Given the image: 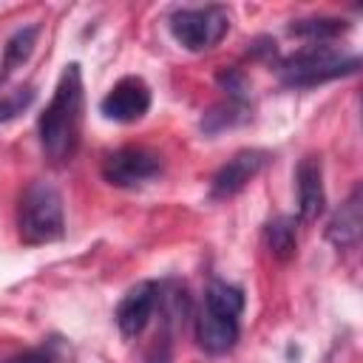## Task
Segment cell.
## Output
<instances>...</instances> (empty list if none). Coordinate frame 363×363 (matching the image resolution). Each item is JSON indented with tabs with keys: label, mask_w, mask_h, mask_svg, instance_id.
Returning <instances> with one entry per match:
<instances>
[{
	"label": "cell",
	"mask_w": 363,
	"mask_h": 363,
	"mask_svg": "<svg viewBox=\"0 0 363 363\" xmlns=\"http://www.w3.org/2000/svg\"><path fill=\"white\" fill-rule=\"evenodd\" d=\"M17 230L26 244H48L62 235L65 230L62 199L51 184L34 182L26 187V193L20 196Z\"/></svg>",
	"instance_id": "cell-2"
},
{
	"label": "cell",
	"mask_w": 363,
	"mask_h": 363,
	"mask_svg": "<svg viewBox=\"0 0 363 363\" xmlns=\"http://www.w3.org/2000/svg\"><path fill=\"white\" fill-rule=\"evenodd\" d=\"M196 340L210 354L230 352L235 346V340H238V318L218 315V312L204 306L201 315L196 318Z\"/></svg>",
	"instance_id": "cell-10"
},
{
	"label": "cell",
	"mask_w": 363,
	"mask_h": 363,
	"mask_svg": "<svg viewBox=\"0 0 363 363\" xmlns=\"http://www.w3.org/2000/svg\"><path fill=\"white\" fill-rule=\"evenodd\" d=\"M360 60L357 57H340L332 45H306L301 51H295L292 57H286L281 62V77L286 85H318V82H326V79H335V77H343V74H352L357 71Z\"/></svg>",
	"instance_id": "cell-3"
},
{
	"label": "cell",
	"mask_w": 363,
	"mask_h": 363,
	"mask_svg": "<svg viewBox=\"0 0 363 363\" xmlns=\"http://www.w3.org/2000/svg\"><path fill=\"white\" fill-rule=\"evenodd\" d=\"M204 306L218 312V315H230V318H238V312L244 309V292L233 284H224V281H210L207 292H204Z\"/></svg>",
	"instance_id": "cell-14"
},
{
	"label": "cell",
	"mask_w": 363,
	"mask_h": 363,
	"mask_svg": "<svg viewBox=\"0 0 363 363\" xmlns=\"http://www.w3.org/2000/svg\"><path fill=\"white\" fill-rule=\"evenodd\" d=\"M298 216L301 221H315L323 213L326 193H323V167L318 156H303L298 164Z\"/></svg>",
	"instance_id": "cell-9"
},
{
	"label": "cell",
	"mask_w": 363,
	"mask_h": 363,
	"mask_svg": "<svg viewBox=\"0 0 363 363\" xmlns=\"http://www.w3.org/2000/svg\"><path fill=\"white\" fill-rule=\"evenodd\" d=\"M343 31H349V23L346 20H337V17H309V20H295L289 26V34L303 37V40H312V43L335 40Z\"/></svg>",
	"instance_id": "cell-13"
},
{
	"label": "cell",
	"mask_w": 363,
	"mask_h": 363,
	"mask_svg": "<svg viewBox=\"0 0 363 363\" xmlns=\"http://www.w3.org/2000/svg\"><path fill=\"white\" fill-rule=\"evenodd\" d=\"M34 43H37V26L17 28V31L9 37L6 48H3V71L9 74V71H14L17 65H23V62L31 57Z\"/></svg>",
	"instance_id": "cell-16"
},
{
	"label": "cell",
	"mask_w": 363,
	"mask_h": 363,
	"mask_svg": "<svg viewBox=\"0 0 363 363\" xmlns=\"http://www.w3.org/2000/svg\"><path fill=\"white\" fill-rule=\"evenodd\" d=\"M159 303V286L153 281H142L133 289L125 292V298L116 306V326L125 337H136L145 332L153 309Z\"/></svg>",
	"instance_id": "cell-8"
},
{
	"label": "cell",
	"mask_w": 363,
	"mask_h": 363,
	"mask_svg": "<svg viewBox=\"0 0 363 363\" xmlns=\"http://www.w3.org/2000/svg\"><path fill=\"white\" fill-rule=\"evenodd\" d=\"M244 119H247V105L238 102V99H227V102H221V105H213V108L204 113L201 130H204V133H221L224 128H233V125H238V122H244Z\"/></svg>",
	"instance_id": "cell-15"
},
{
	"label": "cell",
	"mask_w": 363,
	"mask_h": 363,
	"mask_svg": "<svg viewBox=\"0 0 363 363\" xmlns=\"http://www.w3.org/2000/svg\"><path fill=\"white\" fill-rule=\"evenodd\" d=\"M150 108V88L142 77H122L99 102L105 119L113 122H136Z\"/></svg>",
	"instance_id": "cell-6"
},
{
	"label": "cell",
	"mask_w": 363,
	"mask_h": 363,
	"mask_svg": "<svg viewBox=\"0 0 363 363\" xmlns=\"http://www.w3.org/2000/svg\"><path fill=\"white\" fill-rule=\"evenodd\" d=\"M230 28V17L218 6L204 9H179L170 14V34L187 51H207L213 48Z\"/></svg>",
	"instance_id": "cell-4"
},
{
	"label": "cell",
	"mask_w": 363,
	"mask_h": 363,
	"mask_svg": "<svg viewBox=\"0 0 363 363\" xmlns=\"http://www.w3.org/2000/svg\"><path fill=\"white\" fill-rule=\"evenodd\" d=\"M31 99H34V91L31 88H17V91L0 96V122H6L11 116H17L20 111H26L31 105Z\"/></svg>",
	"instance_id": "cell-17"
},
{
	"label": "cell",
	"mask_w": 363,
	"mask_h": 363,
	"mask_svg": "<svg viewBox=\"0 0 363 363\" xmlns=\"http://www.w3.org/2000/svg\"><path fill=\"white\" fill-rule=\"evenodd\" d=\"M360 227H363V204H360V184H357L352 196L340 204L335 218L329 221L326 235L335 247H354L360 238Z\"/></svg>",
	"instance_id": "cell-11"
},
{
	"label": "cell",
	"mask_w": 363,
	"mask_h": 363,
	"mask_svg": "<svg viewBox=\"0 0 363 363\" xmlns=\"http://www.w3.org/2000/svg\"><path fill=\"white\" fill-rule=\"evenodd\" d=\"M264 244L267 250L272 252V258L278 261H289L295 255V247H298V230H295V218H272L267 221L264 227Z\"/></svg>",
	"instance_id": "cell-12"
},
{
	"label": "cell",
	"mask_w": 363,
	"mask_h": 363,
	"mask_svg": "<svg viewBox=\"0 0 363 363\" xmlns=\"http://www.w3.org/2000/svg\"><path fill=\"white\" fill-rule=\"evenodd\" d=\"M3 363H57L51 354H45V352H23V354H17V357H9V360H3Z\"/></svg>",
	"instance_id": "cell-18"
},
{
	"label": "cell",
	"mask_w": 363,
	"mask_h": 363,
	"mask_svg": "<svg viewBox=\"0 0 363 363\" xmlns=\"http://www.w3.org/2000/svg\"><path fill=\"white\" fill-rule=\"evenodd\" d=\"M269 162V153L267 150H238L233 159H227V164L218 167V173L213 176V184H210V196L213 199H230L235 196L238 190L247 187V182H252L264 164Z\"/></svg>",
	"instance_id": "cell-7"
},
{
	"label": "cell",
	"mask_w": 363,
	"mask_h": 363,
	"mask_svg": "<svg viewBox=\"0 0 363 363\" xmlns=\"http://www.w3.org/2000/svg\"><path fill=\"white\" fill-rule=\"evenodd\" d=\"M82 130V71L77 62L65 65L54 96L40 116V145L51 162H68L77 153Z\"/></svg>",
	"instance_id": "cell-1"
},
{
	"label": "cell",
	"mask_w": 363,
	"mask_h": 363,
	"mask_svg": "<svg viewBox=\"0 0 363 363\" xmlns=\"http://www.w3.org/2000/svg\"><path fill=\"white\" fill-rule=\"evenodd\" d=\"M162 173V156L145 147H119L105 156L102 176L113 187H139Z\"/></svg>",
	"instance_id": "cell-5"
}]
</instances>
